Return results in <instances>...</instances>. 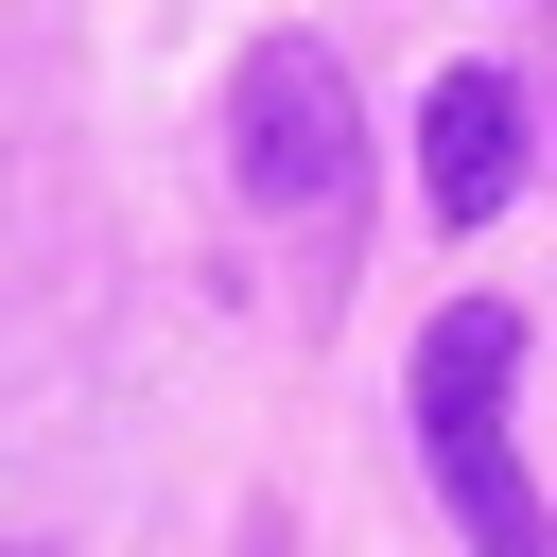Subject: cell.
Returning a JSON list of instances; mask_svg holds the SVG:
<instances>
[{
  "label": "cell",
  "mask_w": 557,
  "mask_h": 557,
  "mask_svg": "<svg viewBox=\"0 0 557 557\" xmlns=\"http://www.w3.org/2000/svg\"><path fill=\"white\" fill-rule=\"evenodd\" d=\"M226 157H244V191L296 226V261H313V296H331V261H348V226H366V122H348V70H331L313 35H261V52L226 70Z\"/></svg>",
  "instance_id": "1"
},
{
  "label": "cell",
  "mask_w": 557,
  "mask_h": 557,
  "mask_svg": "<svg viewBox=\"0 0 557 557\" xmlns=\"http://www.w3.org/2000/svg\"><path fill=\"white\" fill-rule=\"evenodd\" d=\"M505 383H522V313L505 296H453L435 331H418V453H435V487H453V522H470V557H557V505L522 487V453H505Z\"/></svg>",
  "instance_id": "2"
},
{
  "label": "cell",
  "mask_w": 557,
  "mask_h": 557,
  "mask_svg": "<svg viewBox=\"0 0 557 557\" xmlns=\"http://www.w3.org/2000/svg\"><path fill=\"white\" fill-rule=\"evenodd\" d=\"M418 191H435V226H487V209L522 191V87H505V70H435V104H418Z\"/></svg>",
  "instance_id": "3"
},
{
  "label": "cell",
  "mask_w": 557,
  "mask_h": 557,
  "mask_svg": "<svg viewBox=\"0 0 557 557\" xmlns=\"http://www.w3.org/2000/svg\"><path fill=\"white\" fill-rule=\"evenodd\" d=\"M540 17H557V0H540Z\"/></svg>",
  "instance_id": "4"
}]
</instances>
